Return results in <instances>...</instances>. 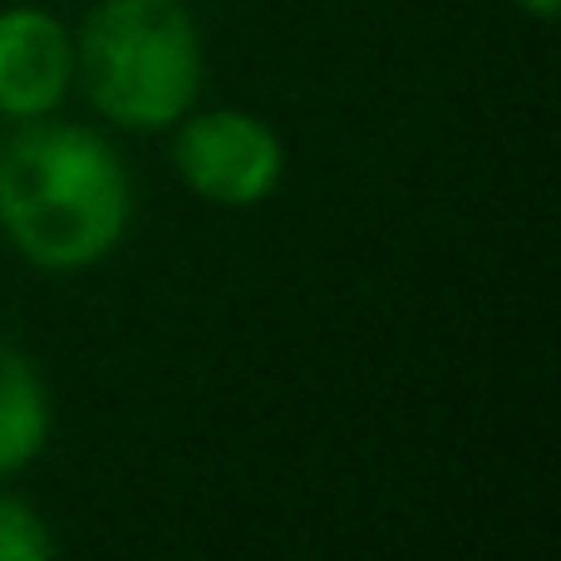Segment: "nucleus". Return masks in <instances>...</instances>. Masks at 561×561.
<instances>
[{
	"mask_svg": "<svg viewBox=\"0 0 561 561\" xmlns=\"http://www.w3.org/2000/svg\"><path fill=\"white\" fill-rule=\"evenodd\" d=\"M134 222V183L99 128L25 118L0 138V237L25 266L75 276L108 262Z\"/></svg>",
	"mask_w": 561,
	"mask_h": 561,
	"instance_id": "nucleus-1",
	"label": "nucleus"
},
{
	"mask_svg": "<svg viewBox=\"0 0 561 561\" xmlns=\"http://www.w3.org/2000/svg\"><path fill=\"white\" fill-rule=\"evenodd\" d=\"M203 75V25L187 0H94L75 30V84L124 134H168L197 104Z\"/></svg>",
	"mask_w": 561,
	"mask_h": 561,
	"instance_id": "nucleus-2",
	"label": "nucleus"
},
{
	"mask_svg": "<svg viewBox=\"0 0 561 561\" xmlns=\"http://www.w3.org/2000/svg\"><path fill=\"white\" fill-rule=\"evenodd\" d=\"M173 168L193 197L213 207H262L286 178V144L247 108H187L173 124Z\"/></svg>",
	"mask_w": 561,
	"mask_h": 561,
	"instance_id": "nucleus-3",
	"label": "nucleus"
},
{
	"mask_svg": "<svg viewBox=\"0 0 561 561\" xmlns=\"http://www.w3.org/2000/svg\"><path fill=\"white\" fill-rule=\"evenodd\" d=\"M75 89V30L45 5L0 10V118H45Z\"/></svg>",
	"mask_w": 561,
	"mask_h": 561,
	"instance_id": "nucleus-4",
	"label": "nucleus"
},
{
	"mask_svg": "<svg viewBox=\"0 0 561 561\" xmlns=\"http://www.w3.org/2000/svg\"><path fill=\"white\" fill-rule=\"evenodd\" d=\"M49 444V389L20 345L0 340V483L25 473Z\"/></svg>",
	"mask_w": 561,
	"mask_h": 561,
	"instance_id": "nucleus-5",
	"label": "nucleus"
},
{
	"mask_svg": "<svg viewBox=\"0 0 561 561\" xmlns=\"http://www.w3.org/2000/svg\"><path fill=\"white\" fill-rule=\"evenodd\" d=\"M55 552L49 523L20 493L0 488V561H45Z\"/></svg>",
	"mask_w": 561,
	"mask_h": 561,
	"instance_id": "nucleus-6",
	"label": "nucleus"
},
{
	"mask_svg": "<svg viewBox=\"0 0 561 561\" xmlns=\"http://www.w3.org/2000/svg\"><path fill=\"white\" fill-rule=\"evenodd\" d=\"M523 15H533V20H542V25H552L557 20V10H561V0H513Z\"/></svg>",
	"mask_w": 561,
	"mask_h": 561,
	"instance_id": "nucleus-7",
	"label": "nucleus"
}]
</instances>
